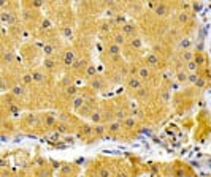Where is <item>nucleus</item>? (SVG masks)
I'll return each mask as SVG.
<instances>
[{
  "label": "nucleus",
  "instance_id": "obj_25",
  "mask_svg": "<svg viewBox=\"0 0 211 177\" xmlns=\"http://www.w3.org/2000/svg\"><path fill=\"white\" fill-rule=\"evenodd\" d=\"M44 63H46V65H44V67H46V68H52V62L46 60V62H44Z\"/></svg>",
  "mask_w": 211,
  "mask_h": 177
},
{
  "label": "nucleus",
  "instance_id": "obj_12",
  "mask_svg": "<svg viewBox=\"0 0 211 177\" xmlns=\"http://www.w3.org/2000/svg\"><path fill=\"white\" fill-rule=\"evenodd\" d=\"M32 76H34V81H37V82H41V81H43V75H41V73H34V75H32Z\"/></svg>",
  "mask_w": 211,
  "mask_h": 177
},
{
  "label": "nucleus",
  "instance_id": "obj_9",
  "mask_svg": "<svg viewBox=\"0 0 211 177\" xmlns=\"http://www.w3.org/2000/svg\"><path fill=\"white\" fill-rule=\"evenodd\" d=\"M186 68H187V71H195V68H197V62H189V63L186 65Z\"/></svg>",
  "mask_w": 211,
  "mask_h": 177
},
{
  "label": "nucleus",
  "instance_id": "obj_22",
  "mask_svg": "<svg viewBox=\"0 0 211 177\" xmlns=\"http://www.w3.org/2000/svg\"><path fill=\"white\" fill-rule=\"evenodd\" d=\"M44 54H46V55L52 54V48H51V46H46V48H44Z\"/></svg>",
  "mask_w": 211,
  "mask_h": 177
},
{
  "label": "nucleus",
  "instance_id": "obj_21",
  "mask_svg": "<svg viewBox=\"0 0 211 177\" xmlns=\"http://www.w3.org/2000/svg\"><path fill=\"white\" fill-rule=\"evenodd\" d=\"M110 128H111V131H118V130H119V123H111Z\"/></svg>",
  "mask_w": 211,
  "mask_h": 177
},
{
  "label": "nucleus",
  "instance_id": "obj_11",
  "mask_svg": "<svg viewBox=\"0 0 211 177\" xmlns=\"http://www.w3.org/2000/svg\"><path fill=\"white\" fill-rule=\"evenodd\" d=\"M133 30H135V29H133L130 24H126L122 27V33H133Z\"/></svg>",
  "mask_w": 211,
  "mask_h": 177
},
{
  "label": "nucleus",
  "instance_id": "obj_20",
  "mask_svg": "<svg viewBox=\"0 0 211 177\" xmlns=\"http://www.w3.org/2000/svg\"><path fill=\"white\" fill-rule=\"evenodd\" d=\"M126 125L127 126H133V125H135V120H133V119H126Z\"/></svg>",
  "mask_w": 211,
  "mask_h": 177
},
{
  "label": "nucleus",
  "instance_id": "obj_17",
  "mask_svg": "<svg viewBox=\"0 0 211 177\" xmlns=\"http://www.w3.org/2000/svg\"><path fill=\"white\" fill-rule=\"evenodd\" d=\"M67 93H68V95H75V93H76V88L73 87V85H70V87L67 88Z\"/></svg>",
  "mask_w": 211,
  "mask_h": 177
},
{
  "label": "nucleus",
  "instance_id": "obj_2",
  "mask_svg": "<svg viewBox=\"0 0 211 177\" xmlns=\"http://www.w3.org/2000/svg\"><path fill=\"white\" fill-rule=\"evenodd\" d=\"M138 78L148 79V78H149V70H148L146 67H141V68L138 70Z\"/></svg>",
  "mask_w": 211,
  "mask_h": 177
},
{
  "label": "nucleus",
  "instance_id": "obj_1",
  "mask_svg": "<svg viewBox=\"0 0 211 177\" xmlns=\"http://www.w3.org/2000/svg\"><path fill=\"white\" fill-rule=\"evenodd\" d=\"M129 85L132 88H140V85H141V81H140L138 76H132V78L129 79Z\"/></svg>",
  "mask_w": 211,
  "mask_h": 177
},
{
  "label": "nucleus",
  "instance_id": "obj_23",
  "mask_svg": "<svg viewBox=\"0 0 211 177\" xmlns=\"http://www.w3.org/2000/svg\"><path fill=\"white\" fill-rule=\"evenodd\" d=\"M179 21H183V22H184V21H187V16H186V13H181V14H179Z\"/></svg>",
  "mask_w": 211,
  "mask_h": 177
},
{
  "label": "nucleus",
  "instance_id": "obj_6",
  "mask_svg": "<svg viewBox=\"0 0 211 177\" xmlns=\"http://www.w3.org/2000/svg\"><path fill=\"white\" fill-rule=\"evenodd\" d=\"M124 41H126V37H124V33H116V35H114V43L118 44V46L124 44Z\"/></svg>",
  "mask_w": 211,
  "mask_h": 177
},
{
  "label": "nucleus",
  "instance_id": "obj_7",
  "mask_svg": "<svg viewBox=\"0 0 211 177\" xmlns=\"http://www.w3.org/2000/svg\"><path fill=\"white\" fill-rule=\"evenodd\" d=\"M146 60H148V63H149V65H157V63H159V59H157L156 54H149Z\"/></svg>",
  "mask_w": 211,
  "mask_h": 177
},
{
  "label": "nucleus",
  "instance_id": "obj_3",
  "mask_svg": "<svg viewBox=\"0 0 211 177\" xmlns=\"http://www.w3.org/2000/svg\"><path fill=\"white\" fill-rule=\"evenodd\" d=\"M181 57H183V60L186 62V63H189V62H192V57H194V55H192L191 51H183L181 52Z\"/></svg>",
  "mask_w": 211,
  "mask_h": 177
},
{
  "label": "nucleus",
  "instance_id": "obj_16",
  "mask_svg": "<svg viewBox=\"0 0 211 177\" xmlns=\"http://www.w3.org/2000/svg\"><path fill=\"white\" fill-rule=\"evenodd\" d=\"M100 177H110V171L106 169V168H103V169L100 171Z\"/></svg>",
  "mask_w": 211,
  "mask_h": 177
},
{
  "label": "nucleus",
  "instance_id": "obj_28",
  "mask_svg": "<svg viewBox=\"0 0 211 177\" xmlns=\"http://www.w3.org/2000/svg\"><path fill=\"white\" fill-rule=\"evenodd\" d=\"M84 133H92V128H89V126H84Z\"/></svg>",
  "mask_w": 211,
  "mask_h": 177
},
{
  "label": "nucleus",
  "instance_id": "obj_10",
  "mask_svg": "<svg viewBox=\"0 0 211 177\" xmlns=\"http://www.w3.org/2000/svg\"><path fill=\"white\" fill-rule=\"evenodd\" d=\"M83 101H84V100L79 98V96H78V98H75V101H73V108H75V109H79V108L83 106Z\"/></svg>",
  "mask_w": 211,
  "mask_h": 177
},
{
  "label": "nucleus",
  "instance_id": "obj_29",
  "mask_svg": "<svg viewBox=\"0 0 211 177\" xmlns=\"http://www.w3.org/2000/svg\"><path fill=\"white\" fill-rule=\"evenodd\" d=\"M122 117H124V112H122V111H119V112H118V119H122Z\"/></svg>",
  "mask_w": 211,
  "mask_h": 177
},
{
  "label": "nucleus",
  "instance_id": "obj_18",
  "mask_svg": "<svg viewBox=\"0 0 211 177\" xmlns=\"http://www.w3.org/2000/svg\"><path fill=\"white\" fill-rule=\"evenodd\" d=\"M103 131H105V128H103L102 125H97L95 126V133H97V134H103Z\"/></svg>",
  "mask_w": 211,
  "mask_h": 177
},
{
  "label": "nucleus",
  "instance_id": "obj_8",
  "mask_svg": "<svg viewBox=\"0 0 211 177\" xmlns=\"http://www.w3.org/2000/svg\"><path fill=\"white\" fill-rule=\"evenodd\" d=\"M187 78H189V75H187L186 71H178V75H176V79H178L179 82H184Z\"/></svg>",
  "mask_w": 211,
  "mask_h": 177
},
{
  "label": "nucleus",
  "instance_id": "obj_26",
  "mask_svg": "<svg viewBox=\"0 0 211 177\" xmlns=\"http://www.w3.org/2000/svg\"><path fill=\"white\" fill-rule=\"evenodd\" d=\"M49 25H51L49 24V21H43V29H48Z\"/></svg>",
  "mask_w": 211,
  "mask_h": 177
},
{
  "label": "nucleus",
  "instance_id": "obj_13",
  "mask_svg": "<svg viewBox=\"0 0 211 177\" xmlns=\"http://www.w3.org/2000/svg\"><path fill=\"white\" fill-rule=\"evenodd\" d=\"M132 46L138 49L140 46H141V40H140V38H133V40H132Z\"/></svg>",
  "mask_w": 211,
  "mask_h": 177
},
{
  "label": "nucleus",
  "instance_id": "obj_15",
  "mask_svg": "<svg viewBox=\"0 0 211 177\" xmlns=\"http://www.w3.org/2000/svg\"><path fill=\"white\" fill-rule=\"evenodd\" d=\"M187 79H189V81H191V82H194V84H195V82L198 81V76L192 73V75H189V78H187Z\"/></svg>",
  "mask_w": 211,
  "mask_h": 177
},
{
  "label": "nucleus",
  "instance_id": "obj_4",
  "mask_svg": "<svg viewBox=\"0 0 211 177\" xmlns=\"http://www.w3.org/2000/svg\"><path fill=\"white\" fill-rule=\"evenodd\" d=\"M108 52L111 55H118V54H119V46H118L116 43L110 44V46H108Z\"/></svg>",
  "mask_w": 211,
  "mask_h": 177
},
{
  "label": "nucleus",
  "instance_id": "obj_31",
  "mask_svg": "<svg viewBox=\"0 0 211 177\" xmlns=\"http://www.w3.org/2000/svg\"><path fill=\"white\" fill-rule=\"evenodd\" d=\"M99 116H100V114H97V112H95V114H94V117H92V119H94V120H95V122H97V120H99Z\"/></svg>",
  "mask_w": 211,
  "mask_h": 177
},
{
  "label": "nucleus",
  "instance_id": "obj_5",
  "mask_svg": "<svg viewBox=\"0 0 211 177\" xmlns=\"http://www.w3.org/2000/svg\"><path fill=\"white\" fill-rule=\"evenodd\" d=\"M191 44H192V41L189 40V38H184V40L179 43V48H183L184 51H189V48H191Z\"/></svg>",
  "mask_w": 211,
  "mask_h": 177
},
{
  "label": "nucleus",
  "instance_id": "obj_19",
  "mask_svg": "<svg viewBox=\"0 0 211 177\" xmlns=\"http://www.w3.org/2000/svg\"><path fill=\"white\" fill-rule=\"evenodd\" d=\"M13 93H14V95H22V88H21V87H14Z\"/></svg>",
  "mask_w": 211,
  "mask_h": 177
},
{
  "label": "nucleus",
  "instance_id": "obj_30",
  "mask_svg": "<svg viewBox=\"0 0 211 177\" xmlns=\"http://www.w3.org/2000/svg\"><path fill=\"white\" fill-rule=\"evenodd\" d=\"M140 90H141V92H140V95H141V96L146 95V90H144V88H140Z\"/></svg>",
  "mask_w": 211,
  "mask_h": 177
},
{
  "label": "nucleus",
  "instance_id": "obj_14",
  "mask_svg": "<svg viewBox=\"0 0 211 177\" xmlns=\"http://www.w3.org/2000/svg\"><path fill=\"white\" fill-rule=\"evenodd\" d=\"M22 81H24L26 84H29L30 81H34V76H32V75H24V78H22Z\"/></svg>",
  "mask_w": 211,
  "mask_h": 177
},
{
  "label": "nucleus",
  "instance_id": "obj_27",
  "mask_svg": "<svg viewBox=\"0 0 211 177\" xmlns=\"http://www.w3.org/2000/svg\"><path fill=\"white\" fill-rule=\"evenodd\" d=\"M94 73H95V70H94V68H92V67H91V68L87 70V75H94Z\"/></svg>",
  "mask_w": 211,
  "mask_h": 177
},
{
  "label": "nucleus",
  "instance_id": "obj_24",
  "mask_svg": "<svg viewBox=\"0 0 211 177\" xmlns=\"http://www.w3.org/2000/svg\"><path fill=\"white\" fill-rule=\"evenodd\" d=\"M195 84H197V85H198V87H203V85H205V82H203V81H202V79H200V78H198V81H197V82H195Z\"/></svg>",
  "mask_w": 211,
  "mask_h": 177
}]
</instances>
